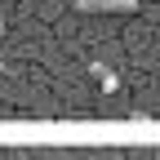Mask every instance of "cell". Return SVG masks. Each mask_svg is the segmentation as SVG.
<instances>
[{
	"instance_id": "obj_1",
	"label": "cell",
	"mask_w": 160,
	"mask_h": 160,
	"mask_svg": "<svg viewBox=\"0 0 160 160\" xmlns=\"http://www.w3.org/2000/svg\"><path fill=\"white\" fill-rule=\"evenodd\" d=\"M0 31H5V18H0Z\"/></svg>"
}]
</instances>
